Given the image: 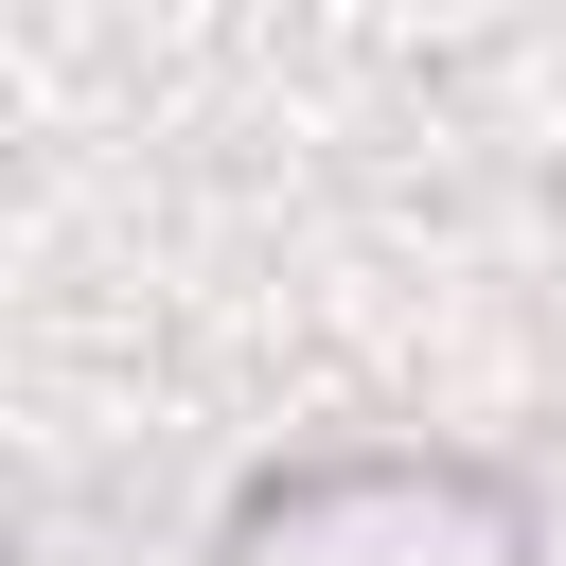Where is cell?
<instances>
[{
  "label": "cell",
  "instance_id": "obj_1",
  "mask_svg": "<svg viewBox=\"0 0 566 566\" xmlns=\"http://www.w3.org/2000/svg\"><path fill=\"white\" fill-rule=\"evenodd\" d=\"M230 566H531V495L495 460H424V442H354V460H283L230 495Z\"/></svg>",
  "mask_w": 566,
  "mask_h": 566
}]
</instances>
